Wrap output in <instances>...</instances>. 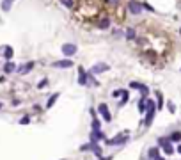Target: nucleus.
I'll use <instances>...</instances> for the list:
<instances>
[{
    "mask_svg": "<svg viewBox=\"0 0 181 160\" xmlns=\"http://www.w3.org/2000/svg\"><path fill=\"white\" fill-rule=\"evenodd\" d=\"M60 4L64 7H68V9H73L75 7V0H60Z\"/></svg>",
    "mask_w": 181,
    "mask_h": 160,
    "instance_id": "6ab92c4d",
    "label": "nucleus"
},
{
    "mask_svg": "<svg viewBox=\"0 0 181 160\" xmlns=\"http://www.w3.org/2000/svg\"><path fill=\"white\" fill-rule=\"evenodd\" d=\"M78 84L80 85H87V73H85V69L82 66L78 68Z\"/></svg>",
    "mask_w": 181,
    "mask_h": 160,
    "instance_id": "9d476101",
    "label": "nucleus"
},
{
    "mask_svg": "<svg viewBox=\"0 0 181 160\" xmlns=\"http://www.w3.org/2000/svg\"><path fill=\"white\" fill-rule=\"evenodd\" d=\"M32 68H34V62H27V64H23V66H21V68H18L16 71H18L20 75H25V73L32 71Z\"/></svg>",
    "mask_w": 181,
    "mask_h": 160,
    "instance_id": "9b49d317",
    "label": "nucleus"
},
{
    "mask_svg": "<svg viewBox=\"0 0 181 160\" xmlns=\"http://www.w3.org/2000/svg\"><path fill=\"white\" fill-rule=\"evenodd\" d=\"M158 144L163 148V151H165L167 155H172V153H174V148H172V144H170L169 139H163V137H162V139H158Z\"/></svg>",
    "mask_w": 181,
    "mask_h": 160,
    "instance_id": "39448f33",
    "label": "nucleus"
},
{
    "mask_svg": "<svg viewBox=\"0 0 181 160\" xmlns=\"http://www.w3.org/2000/svg\"><path fill=\"white\" fill-rule=\"evenodd\" d=\"M147 155H149V158L156 160V158L160 157V149H158V148H151V149H149V151H147Z\"/></svg>",
    "mask_w": 181,
    "mask_h": 160,
    "instance_id": "2eb2a0df",
    "label": "nucleus"
},
{
    "mask_svg": "<svg viewBox=\"0 0 181 160\" xmlns=\"http://www.w3.org/2000/svg\"><path fill=\"white\" fill-rule=\"evenodd\" d=\"M123 93H124V89H117V91L112 93V96H114V98H119V96H123Z\"/></svg>",
    "mask_w": 181,
    "mask_h": 160,
    "instance_id": "4be33fe9",
    "label": "nucleus"
},
{
    "mask_svg": "<svg viewBox=\"0 0 181 160\" xmlns=\"http://www.w3.org/2000/svg\"><path fill=\"white\" fill-rule=\"evenodd\" d=\"M130 87H133V89H140V87H142V84H140V82H132V84H130Z\"/></svg>",
    "mask_w": 181,
    "mask_h": 160,
    "instance_id": "b1692460",
    "label": "nucleus"
},
{
    "mask_svg": "<svg viewBox=\"0 0 181 160\" xmlns=\"http://www.w3.org/2000/svg\"><path fill=\"white\" fill-rule=\"evenodd\" d=\"M110 23H112V20H110L108 16H103V18L98 20V27H100L101 30H106V29L110 27Z\"/></svg>",
    "mask_w": 181,
    "mask_h": 160,
    "instance_id": "1a4fd4ad",
    "label": "nucleus"
},
{
    "mask_svg": "<svg viewBox=\"0 0 181 160\" xmlns=\"http://www.w3.org/2000/svg\"><path fill=\"white\" fill-rule=\"evenodd\" d=\"M28 123H30V117H28V116H23V117L20 119V125H28Z\"/></svg>",
    "mask_w": 181,
    "mask_h": 160,
    "instance_id": "412c9836",
    "label": "nucleus"
},
{
    "mask_svg": "<svg viewBox=\"0 0 181 160\" xmlns=\"http://www.w3.org/2000/svg\"><path fill=\"white\" fill-rule=\"evenodd\" d=\"M13 4H14V0H4V2H2V11H4V13H9Z\"/></svg>",
    "mask_w": 181,
    "mask_h": 160,
    "instance_id": "4468645a",
    "label": "nucleus"
},
{
    "mask_svg": "<svg viewBox=\"0 0 181 160\" xmlns=\"http://www.w3.org/2000/svg\"><path fill=\"white\" fill-rule=\"evenodd\" d=\"M124 36H126V39H128V41H133V39L137 37V32H135V29H133V27H128V29H126V32H124Z\"/></svg>",
    "mask_w": 181,
    "mask_h": 160,
    "instance_id": "f8f14e48",
    "label": "nucleus"
},
{
    "mask_svg": "<svg viewBox=\"0 0 181 160\" xmlns=\"http://www.w3.org/2000/svg\"><path fill=\"white\" fill-rule=\"evenodd\" d=\"M142 5H144V7H146V9H147V11H151V13H153V11H155V9H153V7H151V5H149V4H142Z\"/></svg>",
    "mask_w": 181,
    "mask_h": 160,
    "instance_id": "a878e982",
    "label": "nucleus"
},
{
    "mask_svg": "<svg viewBox=\"0 0 181 160\" xmlns=\"http://www.w3.org/2000/svg\"><path fill=\"white\" fill-rule=\"evenodd\" d=\"M46 85H48V80H46V78H43V80L37 84V87H39V89H43V87H46Z\"/></svg>",
    "mask_w": 181,
    "mask_h": 160,
    "instance_id": "5701e85b",
    "label": "nucleus"
},
{
    "mask_svg": "<svg viewBox=\"0 0 181 160\" xmlns=\"http://www.w3.org/2000/svg\"><path fill=\"white\" fill-rule=\"evenodd\" d=\"M0 109H2V103H0Z\"/></svg>",
    "mask_w": 181,
    "mask_h": 160,
    "instance_id": "c85d7f7f",
    "label": "nucleus"
},
{
    "mask_svg": "<svg viewBox=\"0 0 181 160\" xmlns=\"http://www.w3.org/2000/svg\"><path fill=\"white\" fill-rule=\"evenodd\" d=\"M92 130H101V123L98 119H92Z\"/></svg>",
    "mask_w": 181,
    "mask_h": 160,
    "instance_id": "aec40b11",
    "label": "nucleus"
},
{
    "mask_svg": "<svg viewBox=\"0 0 181 160\" xmlns=\"http://www.w3.org/2000/svg\"><path fill=\"white\" fill-rule=\"evenodd\" d=\"M126 9L130 11L132 14H140L142 9H144V5H142V2H138V0H130L128 5H126Z\"/></svg>",
    "mask_w": 181,
    "mask_h": 160,
    "instance_id": "f03ea898",
    "label": "nucleus"
},
{
    "mask_svg": "<svg viewBox=\"0 0 181 160\" xmlns=\"http://www.w3.org/2000/svg\"><path fill=\"white\" fill-rule=\"evenodd\" d=\"M108 4H119V0H106Z\"/></svg>",
    "mask_w": 181,
    "mask_h": 160,
    "instance_id": "bb28decb",
    "label": "nucleus"
},
{
    "mask_svg": "<svg viewBox=\"0 0 181 160\" xmlns=\"http://www.w3.org/2000/svg\"><path fill=\"white\" fill-rule=\"evenodd\" d=\"M167 107H169V110H170V112H174V110H176V109H174V103H170V101H169Z\"/></svg>",
    "mask_w": 181,
    "mask_h": 160,
    "instance_id": "393cba45",
    "label": "nucleus"
},
{
    "mask_svg": "<svg viewBox=\"0 0 181 160\" xmlns=\"http://www.w3.org/2000/svg\"><path fill=\"white\" fill-rule=\"evenodd\" d=\"M62 55H66V57H73L75 55V53H77V45H73V43H64V45H62Z\"/></svg>",
    "mask_w": 181,
    "mask_h": 160,
    "instance_id": "7ed1b4c3",
    "label": "nucleus"
},
{
    "mask_svg": "<svg viewBox=\"0 0 181 160\" xmlns=\"http://www.w3.org/2000/svg\"><path fill=\"white\" fill-rule=\"evenodd\" d=\"M178 153H181V146H178Z\"/></svg>",
    "mask_w": 181,
    "mask_h": 160,
    "instance_id": "cd10ccee",
    "label": "nucleus"
},
{
    "mask_svg": "<svg viewBox=\"0 0 181 160\" xmlns=\"http://www.w3.org/2000/svg\"><path fill=\"white\" fill-rule=\"evenodd\" d=\"M169 141L170 142H179L181 141V132H172V133H170V137H169Z\"/></svg>",
    "mask_w": 181,
    "mask_h": 160,
    "instance_id": "f3484780",
    "label": "nucleus"
},
{
    "mask_svg": "<svg viewBox=\"0 0 181 160\" xmlns=\"http://www.w3.org/2000/svg\"><path fill=\"white\" fill-rule=\"evenodd\" d=\"M13 55H14V50H13V46H4V57L7 59V61H11L13 59Z\"/></svg>",
    "mask_w": 181,
    "mask_h": 160,
    "instance_id": "ddd939ff",
    "label": "nucleus"
},
{
    "mask_svg": "<svg viewBox=\"0 0 181 160\" xmlns=\"http://www.w3.org/2000/svg\"><path fill=\"white\" fill-rule=\"evenodd\" d=\"M57 98H59V94H52V96H50V100H48V103H46V109H52L53 103L57 101Z\"/></svg>",
    "mask_w": 181,
    "mask_h": 160,
    "instance_id": "a211bd4d",
    "label": "nucleus"
},
{
    "mask_svg": "<svg viewBox=\"0 0 181 160\" xmlns=\"http://www.w3.org/2000/svg\"><path fill=\"white\" fill-rule=\"evenodd\" d=\"M155 112H156L155 101H153V100H147V101H146V126L151 125L153 117H155Z\"/></svg>",
    "mask_w": 181,
    "mask_h": 160,
    "instance_id": "f257e3e1",
    "label": "nucleus"
},
{
    "mask_svg": "<svg viewBox=\"0 0 181 160\" xmlns=\"http://www.w3.org/2000/svg\"><path fill=\"white\" fill-rule=\"evenodd\" d=\"M110 69V66H108V64H105V62H100V64H94V66H92V73L96 75V73H103V71H108Z\"/></svg>",
    "mask_w": 181,
    "mask_h": 160,
    "instance_id": "6e6552de",
    "label": "nucleus"
},
{
    "mask_svg": "<svg viewBox=\"0 0 181 160\" xmlns=\"http://www.w3.org/2000/svg\"><path fill=\"white\" fill-rule=\"evenodd\" d=\"M16 69H18V68H16L14 62H7L5 66H4V71H5V73H13V71H16Z\"/></svg>",
    "mask_w": 181,
    "mask_h": 160,
    "instance_id": "dca6fc26",
    "label": "nucleus"
},
{
    "mask_svg": "<svg viewBox=\"0 0 181 160\" xmlns=\"http://www.w3.org/2000/svg\"><path fill=\"white\" fill-rule=\"evenodd\" d=\"M128 141V133H121V135H117L114 139H110V141H106V144H110V146H121Z\"/></svg>",
    "mask_w": 181,
    "mask_h": 160,
    "instance_id": "20e7f679",
    "label": "nucleus"
},
{
    "mask_svg": "<svg viewBox=\"0 0 181 160\" xmlns=\"http://www.w3.org/2000/svg\"><path fill=\"white\" fill-rule=\"evenodd\" d=\"M55 68H60V69H66V68H71L73 66V61L71 59H62V61H55L53 62Z\"/></svg>",
    "mask_w": 181,
    "mask_h": 160,
    "instance_id": "0eeeda50",
    "label": "nucleus"
},
{
    "mask_svg": "<svg viewBox=\"0 0 181 160\" xmlns=\"http://www.w3.org/2000/svg\"><path fill=\"white\" fill-rule=\"evenodd\" d=\"M98 110H100V114L103 116V119H105V121H112V114H110V110H108V107H106L105 103H100V107H98Z\"/></svg>",
    "mask_w": 181,
    "mask_h": 160,
    "instance_id": "423d86ee",
    "label": "nucleus"
}]
</instances>
